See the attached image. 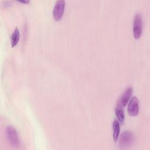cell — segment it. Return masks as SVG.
<instances>
[{
  "label": "cell",
  "instance_id": "cell-3",
  "mask_svg": "<svg viewBox=\"0 0 150 150\" xmlns=\"http://www.w3.org/2000/svg\"><path fill=\"white\" fill-rule=\"evenodd\" d=\"M6 135L10 144L16 146L19 145V138L16 129L12 125H8L6 128Z\"/></svg>",
  "mask_w": 150,
  "mask_h": 150
},
{
  "label": "cell",
  "instance_id": "cell-7",
  "mask_svg": "<svg viewBox=\"0 0 150 150\" xmlns=\"http://www.w3.org/2000/svg\"><path fill=\"white\" fill-rule=\"evenodd\" d=\"M113 129V139L114 142H117L118 139L120 132V124L117 120H114L112 123Z\"/></svg>",
  "mask_w": 150,
  "mask_h": 150
},
{
  "label": "cell",
  "instance_id": "cell-9",
  "mask_svg": "<svg viewBox=\"0 0 150 150\" xmlns=\"http://www.w3.org/2000/svg\"><path fill=\"white\" fill-rule=\"evenodd\" d=\"M115 112L119 122H120L121 124H122L124 122V118H125V115H124L123 109L122 108L115 107Z\"/></svg>",
  "mask_w": 150,
  "mask_h": 150
},
{
  "label": "cell",
  "instance_id": "cell-2",
  "mask_svg": "<svg viewBox=\"0 0 150 150\" xmlns=\"http://www.w3.org/2000/svg\"><path fill=\"white\" fill-rule=\"evenodd\" d=\"M142 17L139 13L135 15L133 22V34L135 39H138L142 33Z\"/></svg>",
  "mask_w": 150,
  "mask_h": 150
},
{
  "label": "cell",
  "instance_id": "cell-4",
  "mask_svg": "<svg viewBox=\"0 0 150 150\" xmlns=\"http://www.w3.org/2000/svg\"><path fill=\"white\" fill-rule=\"evenodd\" d=\"M65 7V1L64 0H59L56 1L53 10V16L55 21H59L62 19Z\"/></svg>",
  "mask_w": 150,
  "mask_h": 150
},
{
  "label": "cell",
  "instance_id": "cell-5",
  "mask_svg": "<svg viewBox=\"0 0 150 150\" xmlns=\"http://www.w3.org/2000/svg\"><path fill=\"white\" fill-rule=\"evenodd\" d=\"M128 112L129 115L135 117L139 113V100L137 97L132 96L128 103Z\"/></svg>",
  "mask_w": 150,
  "mask_h": 150
},
{
  "label": "cell",
  "instance_id": "cell-6",
  "mask_svg": "<svg viewBox=\"0 0 150 150\" xmlns=\"http://www.w3.org/2000/svg\"><path fill=\"white\" fill-rule=\"evenodd\" d=\"M132 93V88L131 87H128L123 93V94L121 96L119 100H118L117 103L116 107L122 108L124 107L128 103L129 100L130 99Z\"/></svg>",
  "mask_w": 150,
  "mask_h": 150
},
{
  "label": "cell",
  "instance_id": "cell-8",
  "mask_svg": "<svg viewBox=\"0 0 150 150\" xmlns=\"http://www.w3.org/2000/svg\"><path fill=\"white\" fill-rule=\"evenodd\" d=\"M20 39V33L18 28L16 27L14 31L13 32L11 37V46L12 47H15L18 43Z\"/></svg>",
  "mask_w": 150,
  "mask_h": 150
},
{
  "label": "cell",
  "instance_id": "cell-10",
  "mask_svg": "<svg viewBox=\"0 0 150 150\" xmlns=\"http://www.w3.org/2000/svg\"><path fill=\"white\" fill-rule=\"evenodd\" d=\"M18 1L22 3H24V4H28L29 2V1Z\"/></svg>",
  "mask_w": 150,
  "mask_h": 150
},
{
  "label": "cell",
  "instance_id": "cell-1",
  "mask_svg": "<svg viewBox=\"0 0 150 150\" xmlns=\"http://www.w3.org/2000/svg\"><path fill=\"white\" fill-rule=\"evenodd\" d=\"M134 135L129 131H124L119 139V146L121 149H127L133 144Z\"/></svg>",
  "mask_w": 150,
  "mask_h": 150
}]
</instances>
